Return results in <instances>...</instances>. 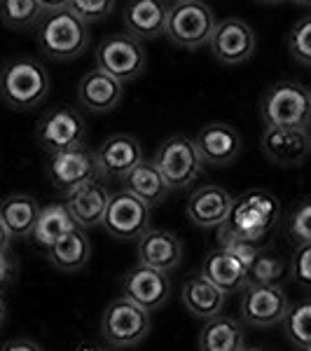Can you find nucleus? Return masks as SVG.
<instances>
[{
	"label": "nucleus",
	"instance_id": "f257e3e1",
	"mask_svg": "<svg viewBox=\"0 0 311 351\" xmlns=\"http://www.w3.org/2000/svg\"><path fill=\"white\" fill-rule=\"evenodd\" d=\"M52 89L49 71L38 59L16 56L0 66V99L12 110H36Z\"/></svg>",
	"mask_w": 311,
	"mask_h": 351
},
{
	"label": "nucleus",
	"instance_id": "f03ea898",
	"mask_svg": "<svg viewBox=\"0 0 311 351\" xmlns=\"http://www.w3.org/2000/svg\"><path fill=\"white\" fill-rule=\"evenodd\" d=\"M36 40L40 52L54 61L80 59L92 45L89 24H84L71 10L42 14L40 24L36 26Z\"/></svg>",
	"mask_w": 311,
	"mask_h": 351
},
{
	"label": "nucleus",
	"instance_id": "7ed1b4c3",
	"mask_svg": "<svg viewBox=\"0 0 311 351\" xmlns=\"http://www.w3.org/2000/svg\"><path fill=\"white\" fill-rule=\"evenodd\" d=\"M260 120L264 127H311V87L302 82H276L260 99Z\"/></svg>",
	"mask_w": 311,
	"mask_h": 351
},
{
	"label": "nucleus",
	"instance_id": "20e7f679",
	"mask_svg": "<svg viewBox=\"0 0 311 351\" xmlns=\"http://www.w3.org/2000/svg\"><path fill=\"white\" fill-rule=\"evenodd\" d=\"M281 218V204L267 190H248L234 197L227 218L229 230H234L241 239L260 243Z\"/></svg>",
	"mask_w": 311,
	"mask_h": 351
},
{
	"label": "nucleus",
	"instance_id": "39448f33",
	"mask_svg": "<svg viewBox=\"0 0 311 351\" xmlns=\"http://www.w3.org/2000/svg\"><path fill=\"white\" fill-rule=\"evenodd\" d=\"M216 24V14L203 0H185V3H173L169 8L164 36L176 47L195 52V49L208 45Z\"/></svg>",
	"mask_w": 311,
	"mask_h": 351
},
{
	"label": "nucleus",
	"instance_id": "423d86ee",
	"mask_svg": "<svg viewBox=\"0 0 311 351\" xmlns=\"http://www.w3.org/2000/svg\"><path fill=\"white\" fill-rule=\"evenodd\" d=\"M96 68L108 73L115 80L132 82L138 80L148 68V52H145L143 43L136 40L134 36L124 33H110L99 43L94 52Z\"/></svg>",
	"mask_w": 311,
	"mask_h": 351
},
{
	"label": "nucleus",
	"instance_id": "0eeeda50",
	"mask_svg": "<svg viewBox=\"0 0 311 351\" xmlns=\"http://www.w3.org/2000/svg\"><path fill=\"white\" fill-rule=\"evenodd\" d=\"M164 180L171 190L188 188L203 171V160L197 150L195 138L188 136H171L157 148L155 160Z\"/></svg>",
	"mask_w": 311,
	"mask_h": 351
},
{
	"label": "nucleus",
	"instance_id": "6e6552de",
	"mask_svg": "<svg viewBox=\"0 0 311 351\" xmlns=\"http://www.w3.org/2000/svg\"><path fill=\"white\" fill-rule=\"evenodd\" d=\"M84 138H87V124L71 106H56L36 124V143L49 155L84 145Z\"/></svg>",
	"mask_w": 311,
	"mask_h": 351
},
{
	"label": "nucleus",
	"instance_id": "1a4fd4ad",
	"mask_svg": "<svg viewBox=\"0 0 311 351\" xmlns=\"http://www.w3.org/2000/svg\"><path fill=\"white\" fill-rule=\"evenodd\" d=\"M150 311L138 307L127 298L110 302L103 311L101 330L112 347H134L143 342L150 332Z\"/></svg>",
	"mask_w": 311,
	"mask_h": 351
},
{
	"label": "nucleus",
	"instance_id": "9d476101",
	"mask_svg": "<svg viewBox=\"0 0 311 351\" xmlns=\"http://www.w3.org/2000/svg\"><path fill=\"white\" fill-rule=\"evenodd\" d=\"M103 230L117 241H136L150 232V206L132 192L122 190L110 197L103 216Z\"/></svg>",
	"mask_w": 311,
	"mask_h": 351
},
{
	"label": "nucleus",
	"instance_id": "9b49d317",
	"mask_svg": "<svg viewBox=\"0 0 311 351\" xmlns=\"http://www.w3.org/2000/svg\"><path fill=\"white\" fill-rule=\"evenodd\" d=\"M47 176L56 190L68 195L71 190L80 188L89 180L99 178V167H96V155L87 145L68 148L61 152L49 155L47 162Z\"/></svg>",
	"mask_w": 311,
	"mask_h": 351
},
{
	"label": "nucleus",
	"instance_id": "f8f14e48",
	"mask_svg": "<svg viewBox=\"0 0 311 351\" xmlns=\"http://www.w3.org/2000/svg\"><path fill=\"white\" fill-rule=\"evenodd\" d=\"M256 31L244 19L229 16L216 24V31L208 40V49L220 64L239 66L256 54Z\"/></svg>",
	"mask_w": 311,
	"mask_h": 351
},
{
	"label": "nucleus",
	"instance_id": "ddd939ff",
	"mask_svg": "<svg viewBox=\"0 0 311 351\" xmlns=\"http://www.w3.org/2000/svg\"><path fill=\"white\" fill-rule=\"evenodd\" d=\"M241 319L256 328H269L286 319L290 302L281 286H246L241 291Z\"/></svg>",
	"mask_w": 311,
	"mask_h": 351
},
{
	"label": "nucleus",
	"instance_id": "4468645a",
	"mask_svg": "<svg viewBox=\"0 0 311 351\" xmlns=\"http://www.w3.org/2000/svg\"><path fill=\"white\" fill-rule=\"evenodd\" d=\"M99 176L105 178H127L143 157V145L132 134H112L94 150Z\"/></svg>",
	"mask_w": 311,
	"mask_h": 351
},
{
	"label": "nucleus",
	"instance_id": "2eb2a0df",
	"mask_svg": "<svg viewBox=\"0 0 311 351\" xmlns=\"http://www.w3.org/2000/svg\"><path fill=\"white\" fill-rule=\"evenodd\" d=\"M262 152L279 167H299L311 155V132L295 127H267L262 134Z\"/></svg>",
	"mask_w": 311,
	"mask_h": 351
},
{
	"label": "nucleus",
	"instance_id": "dca6fc26",
	"mask_svg": "<svg viewBox=\"0 0 311 351\" xmlns=\"http://www.w3.org/2000/svg\"><path fill=\"white\" fill-rule=\"evenodd\" d=\"M203 164L227 167L241 152V134L227 122H208L199 129L195 138Z\"/></svg>",
	"mask_w": 311,
	"mask_h": 351
},
{
	"label": "nucleus",
	"instance_id": "f3484780",
	"mask_svg": "<svg viewBox=\"0 0 311 351\" xmlns=\"http://www.w3.org/2000/svg\"><path fill=\"white\" fill-rule=\"evenodd\" d=\"M124 298L136 302L138 307L145 311L160 309L164 302L169 300L171 293V284H169V276L164 271L150 269L145 265H138L124 276Z\"/></svg>",
	"mask_w": 311,
	"mask_h": 351
},
{
	"label": "nucleus",
	"instance_id": "a211bd4d",
	"mask_svg": "<svg viewBox=\"0 0 311 351\" xmlns=\"http://www.w3.org/2000/svg\"><path fill=\"white\" fill-rule=\"evenodd\" d=\"M166 0H129L124 5V28L136 40H155L166 31Z\"/></svg>",
	"mask_w": 311,
	"mask_h": 351
},
{
	"label": "nucleus",
	"instance_id": "6ab92c4d",
	"mask_svg": "<svg viewBox=\"0 0 311 351\" xmlns=\"http://www.w3.org/2000/svg\"><path fill=\"white\" fill-rule=\"evenodd\" d=\"M232 202L234 197L223 185H203L192 192L185 211L197 228H220L223 223H227Z\"/></svg>",
	"mask_w": 311,
	"mask_h": 351
},
{
	"label": "nucleus",
	"instance_id": "aec40b11",
	"mask_svg": "<svg viewBox=\"0 0 311 351\" xmlns=\"http://www.w3.org/2000/svg\"><path fill=\"white\" fill-rule=\"evenodd\" d=\"M124 94V84L115 80L108 73L94 71L84 73L82 80L77 82V101L82 104V108L89 112H110L120 106Z\"/></svg>",
	"mask_w": 311,
	"mask_h": 351
},
{
	"label": "nucleus",
	"instance_id": "412c9836",
	"mask_svg": "<svg viewBox=\"0 0 311 351\" xmlns=\"http://www.w3.org/2000/svg\"><path fill=\"white\" fill-rule=\"evenodd\" d=\"M110 192L99 180H89L80 188L71 190L66 195V206L71 216L75 218L77 228H94L103 223V216L108 211Z\"/></svg>",
	"mask_w": 311,
	"mask_h": 351
},
{
	"label": "nucleus",
	"instance_id": "4be33fe9",
	"mask_svg": "<svg viewBox=\"0 0 311 351\" xmlns=\"http://www.w3.org/2000/svg\"><path fill=\"white\" fill-rule=\"evenodd\" d=\"M183 258V246L173 232L150 230L138 239V265L169 274Z\"/></svg>",
	"mask_w": 311,
	"mask_h": 351
},
{
	"label": "nucleus",
	"instance_id": "5701e85b",
	"mask_svg": "<svg viewBox=\"0 0 311 351\" xmlns=\"http://www.w3.org/2000/svg\"><path fill=\"white\" fill-rule=\"evenodd\" d=\"M201 274L225 295L239 293L248 286V267L234 253L223 251V248H216L203 258Z\"/></svg>",
	"mask_w": 311,
	"mask_h": 351
},
{
	"label": "nucleus",
	"instance_id": "b1692460",
	"mask_svg": "<svg viewBox=\"0 0 311 351\" xmlns=\"http://www.w3.org/2000/svg\"><path fill=\"white\" fill-rule=\"evenodd\" d=\"M40 204L31 195H10L0 202V220L12 239L31 237L40 218Z\"/></svg>",
	"mask_w": 311,
	"mask_h": 351
},
{
	"label": "nucleus",
	"instance_id": "393cba45",
	"mask_svg": "<svg viewBox=\"0 0 311 351\" xmlns=\"http://www.w3.org/2000/svg\"><path fill=\"white\" fill-rule=\"evenodd\" d=\"M183 304L192 316L199 319H213L223 314L225 293L206 279L203 274H195L183 286Z\"/></svg>",
	"mask_w": 311,
	"mask_h": 351
},
{
	"label": "nucleus",
	"instance_id": "a878e982",
	"mask_svg": "<svg viewBox=\"0 0 311 351\" xmlns=\"http://www.w3.org/2000/svg\"><path fill=\"white\" fill-rule=\"evenodd\" d=\"M199 349L201 351H244L246 339L239 321L229 316H213L203 324L199 332Z\"/></svg>",
	"mask_w": 311,
	"mask_h": 351
},
{
	"label": "nucleus",
	"instance_id": "bb28decb",
	"mask_svg": "<svg viewBox=\"0 0 311 351\" xmlns=\"http://www.w3.org/2000/svg\"><path fill=\"white\" fill-rule=\"evenodd\" d=\"M124 185H127V192L138 197L140 202H145L148 206H157L166 199L169 195V185L164 180L162 171L157 169V164L152 160H143L138 167L134 169L132 173L124 178Z\"/></svg>",
	"mask_w": 311,
	"mask_h": 351
},
{
	"label": "nucleus",
	"instance_id": "cd10ccee",
	"mask_svg": "<svg viewBox=\"0 0 311 351\" xmlns=\"http://www.w3.org/2000/svg\"><path fill=\"white\" fill-rule=\"evenodd\" d=\"M49 260L56 269L61 271H77L82 269L84 265L89 263V256H92V241L84 234L82 228L71 230L64 239H59L49 248Z\"/></svg>",
	"mask_w": 311,
	"mask_h": 351
},
{
	"label": "nucleus",
	"instance_id": "c85d7f7f",
	"mask_svg": "<svg viewBox=\"0 0 311 351\" xmlns=\"http://www.w3.org/2000/svg\"><path fill=\"white\" fill-rule=\"evenodd\" d=\"M77 223L75 218L71 216L68 211L66 202H59V204H49L40 211V218L36 223V230H33V241L42 248H52L56 241L64 239L71 230H75Z\"/></svg>",
	"mask_w": 311,
	"mask_h": 351
},
{
	"label": "nucleus",
	"instance_id": "c756f323",
	"mask_svg": "<svg viewBox=\"0 0 311 351\" xmlns=\"http://www.w3.org/2000/svg\"><path fill=\"white\" fill-rule=\"evenodd\" d=\"M42 14L45 12L38 0H0V21L12 31L36 28Z\"/></svg>",
	"mask_w": 311,
	"mask_h": 351
},
{
	"label": "nucleus",
	"instance_id": "7c9ffc66",
	"mask_svg": "<svg viewBox=\"0 0 311 351\" xmlns=\"http://www.w3.org/2000/svg\"><path fill=\"white\" fill-rule=\"evenodd\" d=\"M286 335L297 349H311V298L288 309L284 319Z\"/></svg>",
	"mask_w": 311,
	"mask_h": 351
},
{
	"label": "nucleus",
	"instance_id": "2f4dec72",
	"mask_svg": "<svg viewBox=\"0 0 311 351\" xmlns=\"http://www.w3.org/2000/svg\"><path fill=\"white\" fill-rule=\"evenodd\" d=\"M284 260L269 256V253H260L248 267V286H279V281L284 279Z\"/></svg>",
	"mask_w": 311,
	"mask_h": 351
},
{
	"label": "nucleus",
	"instance_id": "473e14b6",
	"mask_svg": "<svg viewBox=\"0 0 311 351\" xmlns=\"http://www.w3.org/2000/svg\"><path fill=\"white\" fill-rule=\"evenodd\" d=\"M288 52L297 64L311 68V14L302 16L288 33Z\"/></svg>",
	"mask_w": 311,
	"mask_h": 351
},
{
	"label": "nucleus",
	"instance_id": "72a5a7b5",
	"mask_svg": "<svg viewBox=\"0 0 311 351\" xmlns=\"http://www.w3.org/2000/svg\"><path fill=\"white\" fill-rule=\"evenodd\" d=\"M117 0H71L68 10L77 14L84 24H99L115 12Z\"/></svg>",
	"mask_w": 311,
	"mask_h": 351
},
{
	"label": "nucleus",
	"instance_id": "f704fd0d",
	"mask_svg": "<svg viewBox=\"0 0 311 351\" xmlns=\"http://www.w3.org/2000/svg\"><path fill=\"white\" fill-rule=\"evenodd\" d=\"M288 232L297 246L311 243V199H304L288 220Z\"/></svg>",
	"mask_w": 311,
	"mask_h": 351
},
{
	"label": "nucleus",
	"instance_id": "c9c22d12",
	"mask_svg": "<svg viewBox=\"0 0 311 351\" xmlns=\"http://www.w3.org/2000/svg\"><path fill=\"white\" fill-rule=\"evenodd\" d=\"M290 271H293V279H295L299 286L311 291V243L297 246V251L293 253V260H290Z\"/></svg>",
	"mask_w": 311,
	"mask_h": 351
},
{
	"label": "nucleus",
	"instance_id": "e433bc0d",
	"mask_svg": "<svg viewBox=\"0 0 311 351\" xmlns=\"http://www.w3.org/2000/svg\"><path fill=\"white\" fill-rule=\"evenodd\" d=\"M16 260L12 258V253L8 251H0V293L5 291L12 281L16 279Z\"/></svg>",
	"mask_w": 311,
	"mask_h": 351
},
{
	"label": "nucleus",
	"instance_id": "4c0bfd02",
	"mask_svg": "<svg viewBox=\"0 0 311 351\" xmlns=\"http://www.w3.org/2000/svg\"><path fill=\"white\" fill-rule=\"evenodd\" d=\"M0 351H42L38 347L36 342H31V339H10V342H5Z\"/></svg>",
	"mask_w": 311,
	"mask_h": 351
},
{
	"label": "nucleus",
	"instance_id": "58836bf2",
	"mask_svg": "<svg viewBox=\"0 0 311 351\" xmlns=\"http://www.w3.org/2000/svg\"><path fill=\"white\" fill-rule=\"evenodd\" d=\"M45 14L49 12H59V10H68V5H71V0H38Z\"/></svg>",
	"mask_w": 311,
	"mask_h": 351
},
{
	"label": "nucleus",
	"instance_id": "ea45409f",
	"mask_svg": "<svg viewBox=\"0 0 311 351\" xmlns=\"http://www.w3.org/2000/svg\"><path fill=\"white\" fill-rule=\"evenodd\" d=\"M10 241H12V237H10V232L5 230L3 220H0V251H8V248H10Z\"/></svg>",
	"mask_w": 311,
	"mask_h": 351
},
{
	"label": "nucleus",
	"instance_id": "a19ab883",
	"mask_svg": "<svg viewBox=\"0 0 311 351\" xmlns=\"http://www.w3.org/2000/svg\"><path fill=\"white\" fill-rule=\"evenodd\" d=\"M77 351H110V349H103V347H94V344H80Z\"/></svg>",
	"mask_w": 311,
	"mask_h": 351
},
{
	"label": "nucleus",
	"instance_id": "79ce46f5",
	"mask_svg": "<svg viewBox=\"0 0 311 351\" xmlns=\"http://www.w3.org/2000/svg\"><path fill=\"white\" fill-rule=\"evenodd\" d=\"M5 314H8V309H5L3 295H0V328H3V324H5Z\"/></svg>",
	"mask_w": 311,
	"mask_h": 351
},
{
	"label": "nucleus",
	"instance_id": "37998d69",
	"mask_svg": "<svg viewBox=\"0 0 311 351\" xmlns=\"http://www.w3.org/2000/svg\"><path fill=\"white\" fill-rule=\"evenodd\" d=\"M295 5H299V8H311V0H293Z\"/></svg>",
	"mask_w": 311,
	"mask_h": 351
},
{
	"label": "nucleus",
	"instance_id": "c03bdc74",
	"mask_svg": "<svg viewBox=\"0 0 311 351\" xmlns=\"http://www.w3.org/2000/svg\"><path fill=\"white\" fill-rule=\"evenodd\" d=\"M258 3H262V5H279V3H284V0H258Z\"/></svg>",
	"mask_w": 311,
	"mask_h": 351
},
{
	"label": "nucleus",
	"instance_id": "a18cd8bd",
	"mask_svg": "<svg viewBox=\"0 0 311 351\" xmlns=\"http://www.w3.org/2000/svg\"><path fill=\"white\" fill-rule=\"evenodd\" d=\"M244 351H262V349H244Z\"/></svg>",
	"mask_w": 311,
	"mask_h": 351
},
{
	"label": "nucleus",
	"instance_id": "49530a36",
	"mask_svg": "<svg viewBox=\"0 0 311 351\" xmlns=\"http://www.w3.org/2000/svg\"><path fill=\"white\" fill-rule=\"evenodd\" d=\"M171 3H185V0H171Z\"/></svg>",
	"mask_w": 311,
	"mask_h": 351
},
{
	"label": "nucleus",
	"instance_id": "de8ad7c7",
	"mask_svg": "<svg viewBox=\"0 0 311 351\" xmlns=\"http://www.w3.org/2000/svg\"><path fill=\"white\" fill-rule=\"evenodd\" d=\"M309 351H311V349H309Z\"/></svg>",
	"mask_w": 311,
	"mask_h": 351
}]
</instances>
